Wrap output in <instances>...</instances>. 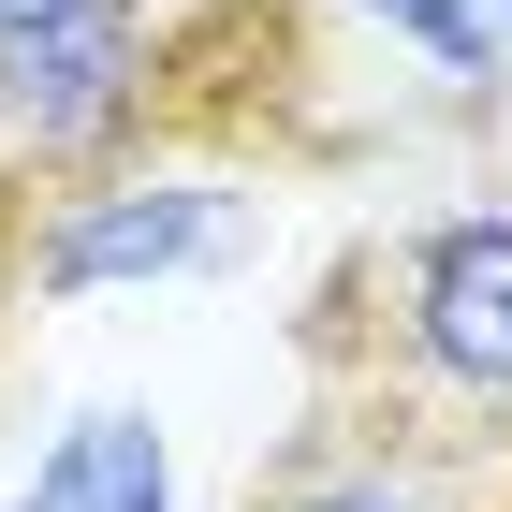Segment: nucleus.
Segmentation results:
<instances>
[{"mask_svg": "<svg viewBox=\"0 0 512 512\" xmlns=\"http://www.w3.org/2000/svg\"><path fill=\"white\" fill-rule=\"evenodd\" d=\"M308 366L512 454V205H439L410 235L352 249L337 308L308 322Z\"/></svg>", "mask_w": 512, "mask_h": 512, "instance_id": "f257e3e1", "label": "nucleus"}, {"mask_svg": "<svg viewBox=\"0 0 512 512\" xmlns=\"http://www.w3.org/2000/svg\"><path fill=\"white\" fill-rule=\"evenodd\" d=\"M161 118H176V0H74L0 30V191L132 161L161 147Z\"/></svg>", "mask_w": 512, "mask_h": 512, "instance_id": "f03ea898", "label": "nucleus"}, {"mask_svg": "<svg viewBox=\"0 0 512 512\" xmlns=\"http://www.w3.org/2000/svg\"><path fill=\"white\" fill-rule=\"evenodd\" d=\"M235 249V191L191 161H88L59 191H15V308H103L147 278H191Z\"/></svg>", "mask_w": 512, "mask_h": 512, "instance_id": "7ed1b4c3", "label": "nucleus"}, {"mask_svg": "<svg viewBox=\"0 0 512 512\" xmlns=\"http://www.w3.org/2000/svg\"><path fill=\"white\" fill-rule=\"evenodd\" d=\"M235 512H512V454H483V439L425 425L366 381H322L308 425L264 454V483Z\"/></svg>", "mask_w": 512, "mask_h": 512, "instance_id": "20e7f679", "label": "nucleus"}, {"mask_svg": "<svg viewBox=\"0 0 512 512\" xmlns=\"http://www.w3.org/2000/svg\"><path fill=\"white\" fill-rule=\"evenodd\" d=\"M15 512H176V425L161 410H74V425L30 454V483H15Z\"/></svg>", "mask_w": 512, "mask_h": 512, "instance_id": "39448f33", "label": "nucleus"}, {"mask_svg": "<svg viewBox=\"0 0 512 512\" xmlns=\"http://www.w3.org/2000/svg\"><path fill=\"white\" fill-rule=\"evenodd\" d=\"M352 15H366L381 44H410L425 74H454V88L498 74V15H483V0H352Z\"/></svg>", "mask_w": 512, "mask_h": 512, "instance_id": "423d86ee", "label": "nucleus"}, {"mask_svg": "<svg viewBox=\"0 0 512 512\" xmlns=\"http://www.w3.org/2000/svg\"><path fill=\"white\" fill-rule=\"evenodd\" d=\"M0 308H15V191H0Z\"/></svg>", "mask_w": 512, "mask_h": 512, "instance_id": "0eeeda50", "label": "nucleus"}, {"mask_svg": "<svg viewBox=\"0 0 512 512\" xmlns=\"http://www.w3.org/2000/svg\"><path fill=\"white\" fill-rule=\"evenodd\" d=\"M30 15H74V0H0V30H30Z\"/></svg>", "mask_w": 512, "mask_h": 512, "instance_id": "6e6552de", "label": "nucleus"}, {"mask_svg": "<svg viewBox=\"0 0 512 512\" xmlns=\"http://www.w3.org/2000/svg\"><path fill=\"white\" fill-rule=\"evenodd\" d=\"M483 15H498V44H512V0H483Z\"/></svg>", "mask_w": 512, "mask_h": 512, "instance_id": "1a4fd4ad", "label": "nucleus"}]
</instances>
